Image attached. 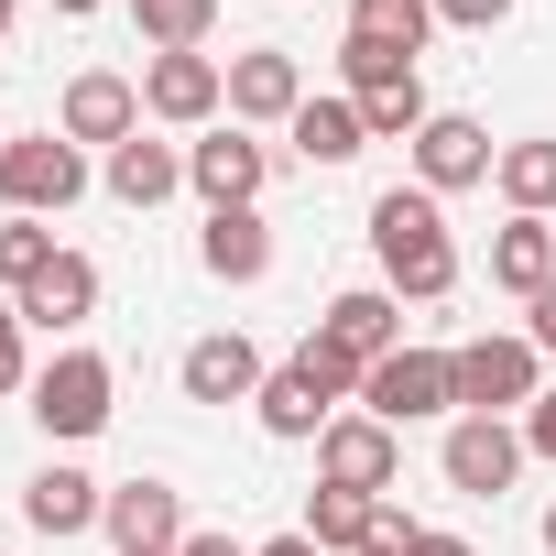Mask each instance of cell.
I'll return each mask as SVG.
<instances>
[{"label":"cell","mask_w":556,"mask_h":556,"mask_svg":"<svg viewBox=\"0 0 556 556\" xmlns=\"http://www.w3.org/2000/svg\"><path fill=\"white\" fill-rule=\"evenodd\" d=\"M415 556H480V545H469V534H426Z\"/></svg>","instance_id":"38"},{"label":"cell","mask_w":556,"mask_h":556,"mask_svg":"<svg viewBox=\"0 0 556 556\" xmlns=\"http://www.w3.org/2000/svg\"><path fill=\"white\" fill-rule=\"evenodd\" d=\"M350 34H371V45H393V55H426L437 0H350Z\"/></svg>","instance_id":"24"},{"label":"cell","mask_w":556,"mask_h":556,"mask_svg":"<svg viewBox=\"0 0 556 556\" xmlns=\"http://www.w3.org/2000/svg\"><path fill=\"white\" fill-rule=\"evenodd\" d=\"M404 153H415V186H426V197L491 186V164H502V142H491V131H480L469 110H437V121H426V131H415Z\"/></svg>","instance_id":"11"},{"label":"cell","mask_w":556,"mask_h":556,"mask_svg":"<svg viewBox=\"0 0 556 556\" xmlns=\"http://www.w3.org/2000/svg\"><path fill=\"white\" fill-rule=\"evenodd\" d=\"M88 197V153L66 131H0V207L12 218H66Z\"/></svg>","instance_id":"3"},{"label":"cell","mask_w":556,"mask_h":556,"mask_svg":"<svg viewBox=\"0 0 556 556\" xmlns=\"http://www.w3.org/2000/svg\"><path fill=\"white\" fill-rule=\"evenodd\" d=\"M99 523H110V545H121V556H175V545L197 534V523H186V491H175V480H121Z\"/></svg>","instance_id":"13"},{"label":"cell","mask_w":556,"mask_h":556,"mask_svg":"<svg viewBox=\"0 0 556 556\" xmlns=\"http://www.w3.org/2000/svg\"><path fill=\"white\" fill-rule=\"evenodd\" d=\"M361 415H382L393 437H404V426H437V415H458V350H426V339H404L393 361H371V382H361Z\"/></svg>","instance_id":"4"},{"label":"cell","mask_w":556,"mask_h":556,"mask_svg":"<svg viewBox=\"0 0 556 556\" xmlns=\"http://www.w3.org/2000/svg\"><path fill=\"white\" fill-rule=\"evenodd\" d=\"M426 121H437L426 77H393V88H371V99H361V131H371V142H415Z\"/></svg>","instance_id":"26"},{"label":"cell","mask_w":556,"mask_h":556,"mask_svg":"<svg viewBox=\"0 0 556 556\" xmlns=\"http://www.w3.org/2000/svg\"><path fill=\"white\" fill-rule=\"evenodd\" d=\"M534 393H545V350L523 328H491L458 350V415H523Z\"/></svg>","instance_id":"5"},{"label":"cell","mask_w":556,"mask_h":556,"mask_svg":"<svg viewBox=\"0 0 556 556\" xmlns=\"http://www.w3.org/2000/svg\"><path fill=\"white\" fill-rule=\"evenodd\" d=\"M295 534H317L328 556H361V534H371V491H328V480H317V502H306Z\"/></svg>","instance_id":"27"},{"label":"cell","mask_w":556,"mask_h":556,"mask_svg":"<svg viewBox=\"0 0 556 556\" xmlns=\"http://www.w3.org/2000/svg\"><path fill=\"white\" fill-rule=\"evenodd\" d=\"M55 251H66V240H55L45 218H0V295H23V285H34V273H45Z\"/></svg>","instance_id":"28"},{"label":"cell","mask_w":556,"mask_h":556,"mask_svg":"<svg viewBox=\"0 0 556 556\" xmlns=\"http://www.w3.org/2000/svg\"><path fill=\"white\" fill-rule=\"evenodd\" d=\"M45 12H66V23H88V12H99V0H45Z\"/></svg>","instance_id":"39"},{"label":"cell","mask_w":556,"mask_h":556,"mask_svg":"<svg viewBox=\"0 0 556 556\" xmlns=\"http://www.w3.org/2000/svg\"><path fill=\"white\" fill-rule=\"evenodd\" d=\"M0 45H12V0H0Z\"/></svg>","instance_id":"41"},{"label":"cell","mask_w":556,"mask_h":556,"mask_svg":"<svg viewBox=\"0 0 556 556\" xmlns=\"http://www.w3.org/2000/svg\"><path fill=\"white\" fill-rule=\"evenodd\" d=\"M295 110H306V66H295L285 45L229 55V121H240V131H285Z\"/></svg>","instance_id":"12"},{"label":"cell","mask_w":556,"mask_h":556,"mask_svg":"<svg viewBox=\"0 0 556 556\" xmlns=\"http://www.w3.org/2000/svg\"><path fill=\"white\" fill-rule=\"evenodd\" d=\"M523 426L513 415H447V437H437V469H447V491H469V502H502L513 480H523Z\"/></svg>","instance_id":"6"},{"label":"cell","mask_w":556,"mask_h":556,"mask_svg":"<svg viewBox=\"0 0 556 556\" xmlns=\"http://www.w3.org/2000/svg\"><path fill=\"white\" fill-rule=\"evenodd\" d=\"M545 556H556V502H545Z\"/></svg>","instance_id":"40"},{"label":"cell","mask_w":556,"mask_h":556,"mask_svg":"<svg viewBox=\"0 0 556 556\" xmlns=\"http://www.w3.org/2000/svg\"><path fill=\"white\" fill-rule=\"evenodd\" d=\"M99 186H110L121 207H164V197L186 186V142H153V131H131L121 153H99Z\"/></svg>","instance_id":"18"},{"label":"cell","mask_w":556,"mask_h":556,"mask_svg":"<svg viewBox=\"0 0 556 556\" xmlns=\"http://www.w3.org/2000/svg\"><path fill=\"white\" fill-rule=\"evenodd\" d=\"M339 77H350V99H371V88L415 77V55H393V45H371V34H339Z\"/></svg>","instance_id":"29"},{"label":"cell","mask_w":556,"mask_h":556,"mask_svg":"<svg viewBox=\"0 0 556 556\" xmlns=\"http://www.w3.org/2000/svg\"><path fill=\"white\" fill-rule=\"evenodd\" d=\"M523 339H534V350H545V361H556V285H545V295H534V306H523Z\"/></svg>","instance_id":"35"},{"label":"cell","mask_w":556,"mask_h":556,"mask_svg":"<svg viewBox=\"0 0 556 556\" xmlns=\"http://www.w3.org/2000/svg\"><path fill=\"white\" fill-rule=\"evenodd\" d=\"M317 480H328V491H371V502H393V480H404V437H393L382 415H339V426L317 437Z\"/></svg>","instance_id":"9"},{"label":"cell","mask_w":556,"mask_h":556,"mask_svg":"<svg viewBox=\"0 0 556 556\" xmlns=\"http://www.w3.org/2000/svg\"><path fill=\"white\" fill-rule=\"evenodd\" d=\"M12 306H23V328H45V339H77V328L99 317V262H88V251H55V262L34 273V285L12 295Z\"/></svg>","instance_id":"15"},{"label":"cell","mask_w":556,"mask_h":556,"mask_svg":"<svg viewBox=\"0 0 556 556\" xmlns=\"http://www.w3.org/2000/svg\"><path fill=\"white\" fill-rule=\"evenodd\" d=\"M251 415H262V437H328V426H339V404L317 393V371H306V361H285V371H262Z\"/></svg>","instance_id":"19"},{"label":"cell","mask_w":556,"mask_h":556,"mask_svg":"<svg viewBox=\"0 0 556 556\" xmlns=\"http://www.w3.org/2000/svg\"><path fill=\"white\" fill-rule=\"evenodd\" d=\"M371 262H382V285H393L404 306H437V295H458L447 197H426V186H382V197H371Z\"/></svg>","instance_id":"1"},{"label":"cell","mask_w":556,"mask_h":556,"mask_svg":"<svg viewBox=\"0 0 556 556\" xmlns=\"http://www.w3.org/2000/svg\"><path fill=\"white\" fill-rule=\"evenodd\" d=\"M491 285L523 295V306L556 285V218H502V229H491Z\"/></svg>","instance_id":"20"},{"label":"cell","mask_w":556,"mask_h":556,"mask_svg":"<svg viewBox=\"0 0 556 556\" xmlns=\"http://www.w3.org/2000/svg\"><path fill=\"white\" fill-rule=\"evenodd\" d=\"M175 382H186V404H251V393H262V350H251L240 328H207V339H186Z\"/></svg>","instance_id":"16"},{"label":"cell","mask_w":556,"mask_h":556,"mask_svg":"<svg viewBox=\"0 0 556 556\" xmlns=\"http://www.w3.org/2000/svg\"><path fill=\"white\" fill-rule=\"evenodd\" d=\"M523 447H534V458H556V382L523 404Z\"/></svg>","instance_id":"34"},{"label":"cell","mask_w":556,"mask_h":556,"mask_svg":"<svg viewBox=\"0 0 556 556\" xmlns=\"http://www.w3.org/2000/svg\"><path fill=\"white\" fill-rule=\"evenodd\" d=\"M121 415V371H110V350H88V339H66L45 371H34V426L55 437V447H88L99 426Z\"/></svg>","instance_id":"2"},{"label":"cell","mask_w":556,"mask_h":556,"mask_svg":"<svg viewBox=\"0 0 556 556\" xmlns=\"http://www.w3.org/2000/svg\"><path fill=\"white\" fill-rule=\"evenodd\" d=\"M197 262L218 273V285H262V273H273V229H262V207H218V218L197 229Z\"/></svg>","instance_id":"21"},{"label":"cell","mask_w":556,"mask_h":556,"mask_svg":"<svg viewBox=\"0 0 556 556\" xmlns=\"http://www.w3.org/2000/svg\"><path fill=\"white\" fill-rule=\"evenodd\" d=\"M131 23H142V45H153V55H197V45H207V23H218V0H131Z\"/></svg>","instance_id":"25"},{"label":"cell","mask_w":556,"mask_h":556,"mask_svg":"<svg viewBox=\"0 0 556 556\" xmlns=\"http://www.w3.org/2000/svg\"><path fill=\"white\" fill-rule=\"evenodd\" d=\"M317 339H328V350H350V361L371 371V361H393V350H404V295H393V285H350V295H328Z\"/></svg>","instance_id":"14"},{"label":"cell","mask_w":556,"mask_h":556,"mask_svg":"<svg viewBox=\"0 0 556 556\" xmlns=\"http://www.w3.org/2000/svg\"><path fill=\"white\" fill-rule=\"evenodd\" d=\"M55 131L88 153H121L131 131H142V77H110V66H88V77H66V99H55Z\"/></svg>","instance_id":"10"},{"label":"cell","mask_w":556,"mask_h":556,"mask_svg":"<svg viewBox=\"0 0 556 556\" xmlns=\"http://www.w3.org/2000/svg\"><path fill=\"white\" fill-rule=\"evenodd\" d=\"M251 556H328L317 534H273V545H251Z\"/></svg>","instance_id":"37"},{"label":"cell","mask_w":556,"mask_h":556,"mask_svg":"<svg viewBox=\"0 0 556 556\" xmlns=\"http://www.w3.org/2000/svg\"><path fill=\"white\" fill-rule=\"evenodd\" d=\"M229 110V66L218 55H153L142 66V121L153 131H207Z\"/></svg>","instance_id":"8"},{"label":"cell","mask_w":556,"mask_h":556,"mask_svg":"<svg viewBox=\"0 0 556 556\" xmlns=\"http://www.w3.org/2000/svg\"><path fill=\"white\" fill-rule=\"evenodd\" d=\"M491 186H502L513 218H556V142H502Z\"/></svg>","instance_id":"23"},{"label":"cell","mask_w":556,"mask_h":556,"mask_svg":"<svg viewBox=\"0 0 556 556\" xmlns=\"http://www.w3.org/2000/svg\"><path fill=\"white\" fill-rule=\"evenodd\" d=\"M186 186L207 197V218H218V207H262V186H273V142H251L240 121H207V131L186 142Z\"/></svg>","instance_id":"7"},{"label":"cell","mask_w":556,"mask_h":556,"mask_svg":"<svg viewBox=\"0 0 556 556\" xmlns=\"http://www.w3.org/2000/svg\"><path fill=\"white\" fill-rule=\"evenodd\" d=\"M99 513H110V480H88L77 458H45V469L23 480V523H34V534H88Z\"/></svg>","instance_id":"17"},{"label":"cell","mask_w":556,"mask_h":556,"mask_svg":"<svg viewBox=\"0 0 556 556\" xmlns=\"http://www.w3.org/2000/svg\"><path fill=\"white\" fill-rule=\"evenodd\" d=\"M426 545V523L404 513V502H371V534H361V556H415Z\"/></svg>","instance_id":"31"},{"label":"cell","mask_w":556,"mask_h":556,"mask_svg":"<svg viewBox=\"0 0 556 556\" xmlns=\"http://www.w3.org/2000/svg\"><path fill=\"white\" fill-rule=\"evenodd\" d=\"M437 23L447 34H491V23H513V0H437Z\"/></svg>","instance_id":"33"},{"label":"cell","mask_w":556,"mask_h":556,"mask_svg":"<svg viewBox=\"0 0 556 556\" xmlns=\"http://www.w3.org/2000/svg\"><path fill=\"white\" fill-rule=\"evenodd\" d=\"M175 556H251V545H240V534H186Z\"/></svg>","instance_id":"36"},{"label":"cell","mask_w":556,"mask_h":556,"mask_svg":"<svg viewBox=\"0 0 556 556\" xmlns=\"http://www.w3.org/2000/svg\"><path fill=\"white\" fill-rule=\"evenodd\" d=\"M34 328H23V306L0 295V393H34V350H23Z\"/></svg>","instance_id":"32"},{"label":"cell","mask_w":556,"mask_h":556,"mask_svg":"<svg viewBox=\"0 0 556 556\" xmlns=\"http://www.w3.org/2000/svg\"><path fill=\"white\" fill-rule=\"evenodd\" d=\"M285 142H295L306 164H350V153H371V131H361V99H350V88H339V99H317V88H306V110L285 121Z\"/></svg>","instance_id":"22"},{"label":"cell","mask_w":556,"mask_h":556,"mask_svg":"<svg viewBox=\"0 0 556 556\" xmlns=\"http://www.w3.org/2000/svg\"><path fill=\"white\" fill-rule=\"evenodd\" d=\"M295 361H306V371H317V393H328V404H361V382H371V371H361V361H350V350H328V339H317V328H306V350H295Z\"/></svg>","instance_id":"30"}]
</instances>
